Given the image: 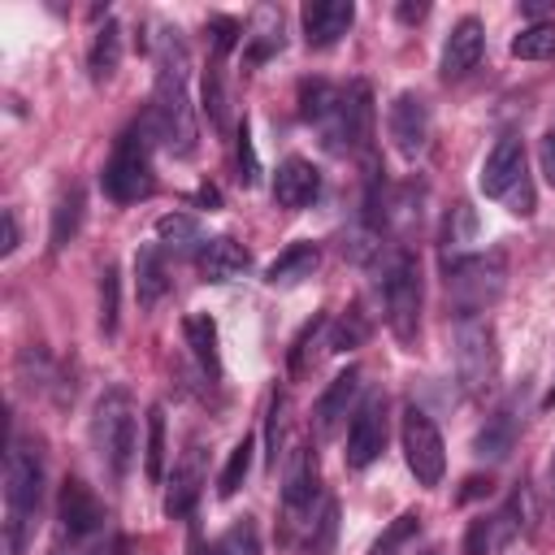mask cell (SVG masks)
<instances>
[{
	"mask_svg": "<svg viewBox=\"0 0 555 555\" xmlns=\"http://www.w3.org/2000/svg\"><path fill=\"white\" fill-rule=\"evenodd\" d=\"M238 178H243V186H256V182H260V160H256L247 121H243V130H238Z\"/></svg>",
	"mask_w": 555,
	"mask_h": 555,
	"instance_id": "ab89813d",
	"label": "cell"
},
{
	"mask_svg": "<svg viewBox=\"0 0 555 555\" xmlns=\"http://www.w3.org/2000/svg\"><path fill=\"white\" fill-rule=\"evenodd\" d=\"M520 182H529V178H525V143L507 134V139H499V143L486 152L481 173H477V186H481V195H490V199H507Z\"/></svg>",
	"mask_w": 555,
	"mask_h": 555,
	"instance_id": "4fadbf2b",
	"label": "cell"
},
{
	"mask_svg": "<svg viewBox=\"0 0 555 555\" xmlns=\"http://www.w3.org/2000/svg\"><path fill=\"white\" fill-rule=\"evenodd\" d=\"M156 238H160L165 247H173V251H191L195 243H204V238H199V221L186 217V212H165V217L156 221Z\"/></svg>",
	"mask_w": 555,
	"mask_h": 555,
	"instance_id": "f546056e",
	"label": "cell"
},
{
	"mask_svg": "<svg viewBox=\"0 0 555 555\" xmlns=\"http://www.w3.org/2000/svg\"><path fill=\"white\" fill-rule=\"evenodd\" d=\"M243 39H247V61H264L269 52H278L282 48V22L273 17V9H260L256 13V30L243 35Z\"/></svg>",
	"mask_w": 555,
	"mask_h": 555,
	"instance_id": "1f68e13d",
	"label": "cell"
},
{
	"mask_svg": "<svg viewBox=\"0 0 555 555\" xmlns=\"http://www.w3.org/2000/svg\"><path fill=\"white\" fill-rule=\"evenodd\" d=\"M538 160H542V173H546V182L555 186V134H546V139L538 143Z\"/></svg>",
	"mask_w": 555,
	"mask_h": 555,
	"instance_id": "ee69618b",
	"label": "cell"
},
{
	"mask_svg": "<svg viewBox=\"0 0 555 555\" xmlns=\"http://www.w3.org/2000/svg\"><path fill=\"white\" fill-rule=\"evenodd\" d=\"M512 442H516V416L512 412H499V416H490L486 421V429L477 434V442H473V451L486 460H503L507 451H512Z\"/></svg>",
	"mask_w": 555,
	"mask_h": 555,
	"instance_id": "4316f807",
	"label": "cell"
},
{
	"mask_svg": "<svg viewBox=\"0 0 555 555\" xmlns=\"http://www.w3.org/2000/svg\"><path fill=\"white\" fill-rule=\"evenodd\" d=\"M152 143H156V134H152L147 117L134 121L130 130H121V139H117V147H113V156H108V165H104V173H100L108 199L134 204V199H147V195H152V186H156V178H152V156H147Z\"/></svg>",
	"mask_w": 555,
	"mask_h": 555,
	"instance_id": "277c9868",
	"label": "cell"
},
{
	"mask_svg": "<svg viewBox=\"0 0 555 555\" xmlns=\"http://www.w3.org/2000/svg\"><path fill=\"white\" fill-rule=\"evenodd\" d=\"M512 56L516 61H546V56H555V22H529L512 39Z\"/></svg>",
	"mask_w": 555,
	"mask_h": 555,
	"instance_id": "83f0119b",
	"label": "cell"
},
{
	"mask_svg": "<svg viewBox=\"0 0 555 555\" xmlns=\"http://www.w3.org/2000/svg\"><path fill=\"white\" fill-rule=\"evenodd\" d=\"M364 334H369V325L360 321V312H347V317L338 321L334 338H330V351H347V347H356V343H360Z\"/></svg>",
	"mask_w": 555,
	"mask_h": 555,
	"instance_id": "60d3db41",
	"label": "cell"
},
{
	"mask_svg": "<svg viewBox=\"0 0 555 555\" xmlns=\"http://www.w3.org/2000/svg\"><path fill=\"white\" fill-rule=\"evenodd\" d=\"M386 130H390V143L403 160H416L425 147H429V130H434V117H429V100L421 91H399L386 108Z\"/></svg>",
	"mask_w": 555,
	"mask_h": 555,
	"instance_id": "9c48e42d",
	"label": "cell"
},
{
	"mask_svg": "<svg viewBox=\"0 0 555 555\" xmlns=\"http://www.w3.org/2000/svg\"><path fill=\"white\" fill-rule=\"evenodd\" d=\"M208 35H212V48H217V52L225 56V52H230V48L238 43L243 26H238L234 17H212V22H208Z\"/></svg>",
	"mask_w": 555,
	"mask_h": 555,
	"instance_id": "b9f144b4",
	"label": "cell"
},
{
	"mask_svg": "<svg viewBox=\"0 0 555 555\" xmlns=\"http://www.w3.org/2000/svg\"><path fill=\"white\" fill-rule=\"evenodd\" d=\"M91 442H95V455L100 464L121 481L139 455V425H134V403L121 386L104 390L95 399V412H91Z\"/></svg>",
	"mask_w": 555,
	"mask_h": 555,
	"instance_id": "3957f363",
	"label": "cell"
},
{
	"mask_svg": "<svg viewBox=\"0 0 555 555\" xmlns=\"http://www.w3.org/2000/svg\"><path fill=\"white\" fill-rule=\"evenodd\" d=\"M503 256L490 251V256H455L447 264V295L455 299L460 317H481L499 295H503Z\"/></svg>",
	"mask_w": 555,
	"mask_h": 555,
	"instance_id": "8992f818",
	"label": "cell"
},
{
	"mask_svg": "<svg viewBox=\"0 0 555 555\" xmlns=\"http://www.w3.org/2000/svg\"><path fill=\"white\" fill-rule=\"evenodd\" d=\"M546 408H555V390H551V395H546Z\"/></svg>",
	"mask_w": 555,
	"mask_h": 555,
	"instance_id": "681fc988",
	"label": "cell"
},
{
	"mask_svg": "<svg viewBox=\"0 0 555 555\" xmlns=\"http://www.w3.org/2000/svg\"><path fill=\"white\" fill-rule=\"evenodd\" d=\"M247 264H251L247 247L238 238H230V234H217V238H208L199 247V269H204L208 282H234V278L247 273Z\"/></svg>",
	"mask_w": 555,
	"mask_h": 555,
	"instance_id": "44dd1931",
	"label": "cell"
},
{
	"mask_svg": "<svg viewBox=\"0 0 555 555\" xmlns=\"http://www.w3.org/2000/svg\"><path fill=\"white\" fill-rule=\"evenodd\" d=\"M429 13V4H399V22H421Z\"/></svg>",
	"mask_w": 555,
	"mask_h": 555,
	"instance_id": "bcb514c9",
	"label": "cell"
},
{
	"mask_svg": "<svg viewBox=\"0 0 555 555\" xmlns=\"http://www.w3.org/2000/svg\"><path fill=\"white\" fill-rule=\"evenodd\" d=\"M321 494V477H317V455L308 447H295V455L282 464V512L291 525H308L304 516H312V503Z\"/></svg>",
	"mask_w": 555,
	"mask_h": 555,
	"instance_id": "7c38bea8",
	"label": "cell"
},
{
	"mask_svg": "<svg viewBox=\"0 0 555 555\" xmlns=\"http://www.w3.org/2000/svg\"><path fill=\"white\" fill-rule=\"evenodd\" d=\"M334 533H338V503L325 499V503H321V516L308 525V546H312V555H325L330 542H334Z\"/></svg>",
	"mask_w": 555,
	"mask_h": 555,
	"instance_id": "8d00e7d4",
	"label": "cell"
},
{
	"mask_svg": "<svg viewBox=\"0 0 555 555\" xmlns=\"http://www.w3.org/2000/svg\"><path fill=\"white\" fill-rule=\"evenodd\" d=\"M217 555H260V529L251 516H238L221 538H217Z\"/></svg>",
	"mask_w": 555,
	"mask_h": 555,
	"instance_id": "836d02e7",
	"label": "cell"
},
{
	"mask_svg": "<svg viewBox=\"0 0 555 555\" xmlns=\"http://www.w3.org/2000/svg\"><path fill=\"white\" fill-rule=\"evenodd\" d=\"M82 208H87L82 186L61 191V199H56V208H52V230H48V247H52V251H65V247L74 243V234H78V225H82Z\"/></svg>",
	"mask_w": 555,
	"mask_h": 555,
	"instance_id": "d4e9b609",
	"label": "cell"
},
{
	"mask_svg": "<svg viewBox=\"0 0 555 555\" xmlns=\"http://www.w3.org/2000/svg\"><path fill=\"white\" fill-rule=\"evenodd\" d=\"M169 291V273H165V260H160V247H139L134 251V295H139V308L152 312Z\"/></svg>",
	"mask_w": 555,
	"mask_h": 555,
	"instance_id": "7402d4cb",
	"label": "cell"
},
{
	"mask_svg": "<svg viewBox=\"0 0 555 555\" xmlns=\"http://www.w3.org/2000/svg\"><path fill=\"white\" fill-rule=\"evenodd\" d=\"M546 477H551V486H555V451H551V464H546Z\"/></svg>",
	"mask_w": 555,
	"mask_h": 555,
	"instance_id": "c3c4849f",
	"label": "cell"
},
{
	"mask_svg": "<svg viewBox=\"0 0 555 555\" xmlns=\"http://www.w3.org/2000/svg\"><path fill=\"white\" fill-rule=\"evenodd\" d=\"M321 134H325V147H334V152L369 143V134H373V91H369V82H347L343 87L338 113Z\"/></svg>",
	"mask_w": 555,
	"mask_h": 555,
	"instance_id": "8fae6325",
	"label": "cell"
},
{
	"mask_svg": "<svg viewBox=\"0 0 555 555\" xmlns=\"http://www.w3.org/2000/svg\"><path fill=\"white\" fill-rule=\"evenodd\" d=\"M286 412H291L286 395H278V390H273L269 412H264V447H269V468H278V460L286 455Z\"/></svg>",
	"mask_w": 555,
	"mask_h": 555,
	"instance_id": "4dcf8cb0",
	"label": "cell"
},
{
	"mask_svg": "<svg viewBox=\"0 0 555 555\" xmlns=\"http://www.w3.org/2000/svg\"><path fill=\"white\" fill-rule=\"evenodd\" d=\"M516 533H520V516H516V507L507 503V507H499V512H490V516H481V520L468 525L464 555H503V546H507Z\"/></svg>",
	"mask_w": 555,
	"mask_h": 555,
	"instance_id": "d6986e66",
	"label": "cell"
},
{
	"mask_svg": "<svg viewBox=\"0 0 555 555\" xmlns=\"http://www.w3.org/2000/svg\"><path fill=\"white\" fill-rule=\"evenodd\" d=\"M455 377L473 399H486L499 386V338L486 317H460L455 321Z\"/></svg>",
	"mask_w": 555,
	"mask_h": 555,
	"instance_id": "5b68a950",
	"label": "cell"
},
{
	"mask_svg": "<svg viewBox=\"0 0 555 555\" xmlns=\"http://www.w3.org/2000/svg\"><path fill=\"white\" fill-rule=\"evenodd\" d=\"M356 395H360V369H343L317 399L312 408V425H317V438H334L338 425L347 421V412H356Z\"/></svg>",
	"mask_w": 555,
	"mask_h": 555,
	"instance_id": "9a60e30c",
	"label": "cell"
},
{
	"mask_svg": "<svg viewBox=\"0 0 555 555\" xmlns=\"http://www.w3.org/2000/svg\"><path fill=\"white\" fill-rule=\"evenodd\" d=\"M386 451V395L382 390H369L356 412H351V425H347V468H369L377 455Z\"/></svg>",
	"mask_w": 555,
	"mask_h": 555,
	"instance_id": "30bf717a",
	"label": "cell"
},
{
	"mask_svg": "<svg viewBox=\"0 0 555 555\" xmlns=\"http://www.w3.org/2000/svg\"><path fill=\"white\" fill-rule=\"evenodd\" d=\"M186 43L178 39V30H160L156 39V91H152V108H147V126L156 134V143L173 156H195V113L186 100Z\"/></svg>",
	"mask_w": 555,
	"mask_h": 555,
	"instance_id": "6da1fadb",
	"label": "cell"
},
{
	"mask_svg": "<svg viewBox=\"0 0 555 555\" xmlns=\"http://www.w3.org/2000/svg\"><path fill=\"white\" fill-rule=\"evenodd\" d=\"M356 22V4L351 0H308L304 4V35L312 48H330L338 43Z\"/></svg>",
	"mask_w": 555,
	"mask_h": 555,
	"instance_id": "2e32d148",
	"label": "cell"
},
{
	"mask_svg": "<svg viewBox=\"0 0 555 555\" xmlns=\"http://www.w3.org/2000/svg\"><path fill=\"white\" fill-rule=\"evenodd\" d=\"M17 382H22L26 390H48V386H52V360H48L43 347H26V351L17 356Z\"/></svg>",
	"mask_w": 555,
	"mask_h": 555,
	"instance_id": "e575fe53",
	"label": "cell"
},
{
	"mask_svg": "<svg viewBox=\"0 0 555 555\" xmlns=\"http://www.w3.org/2000/svg\"><path fill=\"white\" fill-rule=\"evenodd\" d=\"M199 486H204V451H199V447H191V451L178 460L173 477H169L165 516H169V520H182V516L195 507V499H199Z\"/></svg>",
	"mask_w": 555,
	"mask_h": 555,
	"instance_id": "ffe728a7",
	"label": "cell"
},
{
	"mask_svg": "<svg viewBox=\"0 0 555 555\" xmlns=\"http://www.w3.org/2000/svg\"><path fill=\"white\" fill-rule=\"evenodd\" d=\"M425 555H438V551H425Z\"/></svg>",
	"mask_w": 555,
	"mask_h": 555,
	"instance_id": "f907efd6",
	"label": "cell"
},
{
	"mask_svg": "<svg viewBox=\"0 0 555 555\" xmlns=\"http://www.w3.org/2000/svg\"><path fill=\"white\" fill-rule=\"evenodd\" d=\"M191 555H217V546H208V542H204V538L191 529Z\"/></svg>",
	"mask_w": 555,
	"mask_h": 555,
	"instance_id": "7dc6e473",
	"label": "cell"
},
{
	"mask_svg": "<svg viewBox=\"0 0 555 555\" xmlns=\"http://www.w3.org/2000/svg\"><path fill=\"white\" fill-rule=\"evenodd\" d=\"M486 52V30L477 17H460L442 43V78H464L468 69H477Z\"/></svg>",
	"mask_w": 555,
	"mask_h": 555,
	"instance_id": "e0dca14e",
	"label": "cell"
},
{
	"mask_svg": "<svg viewBox=\"0 0 555 555\" xmlns=\"http://www.w3.org/2000/svg\"><path fill=\"white\" fill-rule=\"evenodd\" d=\"M100 330L117 334V264H104L100 273Z\"/></svg>",
	"mask_w": 555,
	"mask_h": 555,
	"instance_id": "74e56055",
	"label": "cell"
},
{
	"mask_svg": "<svg viewBox=\"0 0 555 555\" xmlns=\"http://www.w3.org/2000/svg\"><path fill=\"white\" fill-rule=\"evenodd\" d=\"M251 438H243V442H234L230 447V460H225V468H221V477H217V494L221 499H230V494H238V486L247 481V473H251Z\"/></svg>",
	"mask_w": 555,
	"mask_h": 555,
	"instance_id": "d6a6232c",
	"label": "cell"
},
{
	"mask_svg": "<svg viewBox=\"0 0 555 555\" xmlns=\"http://www.w3.org/2000/svg\"><path fill=\"white\" fill-rule=\"evenodd\" d=\"M182 334H186V347H191V356L199 360V369H204L208 377H217V373H221V351H217V325H212V317H204V312L186 317V321H182Z\"/></svg>",
	"mask_w": 555,
	"mask_h": 555,
	"instance_id": "484cf974",
	"label": "cell"
},
{
	"mask_svg": "<svg viewBox=\"0 0 555 555\" xmlns=\"http://www.w3.org/2000/svg\"><path fill=\"white\" fill-rule=\"evenodd\" d=\"M382 299H386V325L399 343H416L421 334V269L408 251L390 256L382 269Z\"/></svg>",
	"mask_w": 555,
	"mask_h": 555,
	"instance_id": "52a82bcc",
	"label": "cell"
},
{
	"mask_svg": "<svg viewBox=\"0 0 555 555\" xmlns=\"http://www.w3.org/2000/svg\"><path fill=\"white\" fill-rule=\"evenodd\" d=\"M143 468H147V481H160V477H165V408H160V403H152V408H147Z\"/></svg>",
	"mask_w": 555,
	"mask_h": 555,
	"instance_id": "f1b7e54d",
	"label": "cell"
},
{
	"mask_svg": "<svg viewBox=\"0 0 555 555\" xmlns=\"http://www.w3.org/2000/svg\"><path fill=\"white\" fill-rule=\"evenodd\" d=\"M43 499V460L30 442H9L4 455V555H22L26 525Z\"/></svg>",
	"mask_w": 555,
	"mask_h": 555,
	"instance_id": "7a4b0ae2",
	"label": "cell"
},
{
	"mask_svg": "<svg viewBox=\"0 0 555 555\" xmlns=\"http://www.w3.org/2000/svg\"><path fill=\"white\" fill-rule=\"evenodd\" d=\"M48 555H87V551H82V542H78V538H69V542L61 538V542H52V546H48Z\"/></svg>",
	"mask_w": 555,
	"mask_h": 555,
	"instance_id": "f6af8a7d",
	"label": "cell"
},
{
	"mask_svg": "<svg viewBox=\"0 0 555 555\" xmlns=\"http://www.w3.org/2000/svg\"><path fill=\"white\" fill-rule=\"evenodd\" d=\"M17 238H22L17 234V217H13V208H4L0 212V256H9L17 247Z\"/></svg>",
	"mask_w": 555,
	"mask_h": 555,
	"instance_id": "7bdbcfd3",
	"label": "cell"
},
{
	"mask_svg": "<svg viewBox=\"0 0 555 555\" xmlns=\"http://www.w3.org/2000/svg\"><path fill=\"white\" fill-rule=\"evenodd\" d=\"M317 191H321V173H317L312 160L286 156L278 165V173H273V199H278V208H304V204L317 199Z\"/></svg>",
	"mask_w": 555,
	"mask_h": 555,
	"instance_id": "ac0fdd59",
	"label": "cell"
},
{
	"mask_svg": "<svg viewBox=\"0 0 555 555\" xmlns=\"http://www.w3.org/2000/svg\"><path fill=\"white\" fill-rule=\"evenodd\" d=\"M117 65H121V26L104 22L87 48V74H91V82H108L117 74Z\"/></svg>",
	"mask_w": 555,
	"mask_h": 555,
	"instance_id": "cb8c5ba5",
	"label": "cell"
},
{
	"mask_svg": "<svg viewBox=\"0 0 555 555\" xmlns=\"http://www.w3.org/2000/svg\"><path fill=\"white\" fill-rule=\"evenodd\" d=\"M56 520H61V529H65L69 538L87 542V538H95V533L104 529V503L91 494L87 481L69 477V481L61 486V499H56Z\"/></svg>",
	"mask_w": 555,
	"mask_h": 555,
	"instance_id": "5bb4252c",
	"label": "cell"
},
{
	"mask_svg": "<svg viewBox=\"0 0 555 555\" xmlns=\"http://www.w3.org/2000/svg\"><path fill=\"white\" fill-rule=\"evenodd\" d=\"M416 529H421V516H416V512L395 516V520H390V529H386V533L373 542V551H369V555H399V551H403V546L416 538Z\"/></svg>",
	"mask_w": 555,
	"mask_h": 555,
	"instance_id": "d590c367",
	"label": "cell"
},
{
	"mask_svg": "<svg viewBox=\"0 0 555 555\" xmlns=\"http://www.w3.org/2000/svg\"><path fill=\"white\" fill-rule=\"evenodd\" d=\"M230 100H225V87H221V74H217V65L204 74V113L212 117V126H230V108H225Z\"/></svg>",
	"mask_w": 555,
	"mask_h": 555,
	"instance_id": "f35d334b",
	"label": "cell"
},
{
	"mask_svg": "<svg viewBox=\"0 0 555 555\" xmlns=\"http://www.w3.org/2000/svg\"><path fill=\"white\" fill-rule=\"evenodd\" d=\"M399 442H403V460H408L412 477L421 486H438L447 473V447H442V434L429 421V412L408 408L399 421Z\"/></svg>",
	"mask_w": 555,
	"mask_h": 555,
	"instance_id": "ba28073f",
	"label": "cell"
},
{
	"mask_svg": "<svg viewBox=\"0 0 555 555\" xmlns=\"http://www.w3.org/2000/svg\"><path fill=\"white\" fill-rule=\"evenodd\" d=\"M317 264H321L317 243H291V247H286V251L264 269V282H269V286H295V282L312 278V273H317Z\"/></svg>",
	"mask_w": 555,
	"mask_h": 555,
	"instance_id": "603a6c76",
	"label": "cell"
}]
</instances>
